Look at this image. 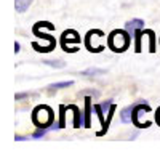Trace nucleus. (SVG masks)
Wrapping results in <instances>:
<instances>
[{
  "instance_id": "ddd939ff",
  "label": "nucleus",
  "mask_w": 160,
  "mask_h": 154,
  "mask_svg": "<svg viewBox=\"0 0 160 154\" xmlns=\"http://www.w3.org/2000/svg\"><path fill=\"white\" fill-rule=\"evenodd\" d=\"M82 74L83 75H88V77H93V75H102V74H106V71L104 69H96V68H90V69L83 71Z\"/></svg>"
},
{
  "instance_id": "1a4fd4ad",
  "label": "nucleus",
  "mask_w": 160,
  "mask_h": 154,
  "mask_svg": "<svg viewBox=\"0 0 160 154\" xmlns=\"http://www.w3.org/2000/svg\"><path fill=\"white\" fill-rule=\"evenodd\" d=\"M32 2L34 0H15V8H16L18 13H24L32 5Z\"/></svg>"
},
{
  "instance_id": "f8f14e48",
  "label": "nucleus",
  "mask_w": 160,
  "mask_h": 154,
  "mask_svg": "<svg viewBox=\"0 0 160 154\" xmlns=\"http://www.w3.org/2000/svg\"><path fill=\"white\" fill-rule=\"evenodd\" d=\"M48 130H53L51 125H50V127H38L37 130L32 133V138H42V136H45V135H47V132H48Z\"/></svg>"
},
{
  "instance_id": "f3484780",
  "label": "nucleus",
  "mask_w": 160,
  "mask_h": 154,
  "mask_svg": "<svg viewBox=\"0 0 160 154\" xmlns=\"http://www.w3.org/2000/svg\"><path fill=\"white\" fill-rule=\"evenodd\" d=\"M155 122L160 125V108L157 109V112H155Z\"/></svg>"
},
{
  "instance_id": "423d86ee",
  "label": "nucleus",
  "mask_w": 160,
  "mask_h": 154,
  "mask_svg": "<svg viewBox=\"0 0 160 154\" xmlns=\"http://www.w3.org/2000/svg\"><path fill=\"white\" fill-rule=\"evenodd\" d=\"M68 108L74 111V127L75 128L85 127V112H82L80 108H77L75 105H68Z\"/></svg>"
},
{
  "instance_id": "f03ea898",
  "label": "nucleus",
  "mask_w": 160,
  "mask_h": 154,
  "mask_svg": "<svg viewBox=\"0 0 160 154\" xmlns=\"http://www.w3.org/2000/svg\"><path fill=\"white\" fill-rule=\"evenodd\" d=\"M32 122L37 127H50L55 122V116H53V109L47 105H40L32 111Z\"/></svg>"
},
{
  "instance_id": "2eb2a0df",
  "label": "nucleus",
  "mask_w": 160,
  "mask_h": 154,
  "mask_svg": "<svg viewBox=\"0 0 160 154\" xmlns=\"http://www.w3.org/2000/svg\"><path fill=\"white\" fill-rule=\"evenodd\" d=\"M47 66H51V68H58V69H61V68H64L66 66V63L64 61H50V59H47V61H43Z\"/></svg>"
},
{
  "instance_id": "f257e3e1",
  "label": "nucleus",
  "mask_w": 160,
  "mask_h": 154,
  "mask_svg": "<svg viewBox=\"0 0 160 154\" xmlns=\"http://www.w3.org/2000/svg\"><path fill=\"white\" fill-rule=\"evenodd\" d=\"M131 44V35L123 29V31H120V29H115L109 34L108 37V47L115 51V53H122V51L128 50Z\"/></svg>"
},
{
  "instance_id": "20e7f679",
  "label": "nucleus",
  "mask_w": 160,
  "mask_h": 154,
  "mask_svg": "<svg viewBox=\"0 0 160 154\" xmlns=\"http://www.w3.org/2000/svg\"><path fill=\"white\" fill-rule=\"evenodd\" d=\"M99 37H106V35H104L102 31H98V29H93V31H90V32L87 34L85 45H87V48L91 51V53H99V51L104 50V45H95V44H93V42H95L96 38H99Z\"/></svg>"
},
{
  "instance_id": "7ed1b4c3",
  "label": "nucleus",
  "mask_w": 160,
  "mask_h": 154,
  "mask_svg": "<svg viewBox=\"0 0 160 154\" xmlns=\"http://www.w3.org/2000/svg\"><path fill=\"white\" fill-rule=\"evenodd\" d=\"M61 44H62V48L66 50V51H69V53H74V51H77V48L75 47H71V44H80V35L75 32V31H72V29H69V31H66V32H62V35H61Z\"/></svg>"
},
{
  "instance_id": "dca6fc26",
  "label": "nucleus",
  "mask_w": 160,
  "mask_h": 154,
  "mask_svg": "<svg viewBox=\"0 0 160 154\" xmlns=\"http://www.w3.org/2000/svg\"><path fill=\"white\" fill-rule=\"evenodd\" d=\"M31 93H16V100H22V98H26V96H29Z\"/></svg>"
},
{
  "instance_id": "9b49d317",
  "label": "nucleus",
  "mask_w": 160,
  "mask_h": 154,
  "mask_svg": "<svg viewBox=\"0 0 160 154\" xmlns=\"http://www.w3.org/2000/svg\"><path fill=\"white\" fill-rule=\"evenodd\" d=\"M69 108L66 106V105H61L59 106V128H64L66 127V111H68Z\"/></svg>"
},
{
  "instance_id": "6e6552de",
  "label": "nucleus",
  "mask_w": 160,
  "mask_h": 154,
  "mask_svg": "<svg viewBox=\"0 0 160 154\" xmlns=\"http://www.w3.org/2000/svg\"><path fill=\"white\" fill-rule=\"evenodd\" d=\"M91 98L85 100V128L91 127Z\"/></svg>"
},
{
  "instance_id": "39448f33",
  "label": "nucleus",
  "mask_w": 160,
  "mask_h": 154,
  "mask_svg": "<svg viewBox=\"0 0 160 154\" xmlns=\"http://www.w3.org/2000/svg\"><path fill=\"white\" fill-rule=\"evenodd\" d=\"M141 29H144V21H142V19L135 18V19H130V21L125 23V31H127L131 37H135L136 32L141 31Z\"/></svg>"
},
{
  "instance_id": "0eeeda50",
  "label": "nucleus",
  "mask_w": 160,
  "mask_h": 154,
  "mask_svg": "<svg viewBox=\"0 0 160 154\" xmlns=\"http://www.w3.org/2000/svg\"><path fill=\"white\" fill-rule=\"evenodd\" d=\"M133 106L135 105L127 106V108L122 109V112H120V119H122L123 124H131V121H133Z\"/></svg>"
},
{
  "instance_id": "a211bd4d",
  "label": "nucleus",
  "mask_w": 160,
  "mask_h": 154,
  "mask_svg": "<svg viewBox=\"0 0 160 154\" xmlns=\"http://www.w3.org/2000/svg\"><path fill=\"white\" fill-rule=\"evenodd\" d=\"M15 140H18V141H24V140H29V136H21V135H16V136H15Z\"/></svg>"
},
{
  "instance_id": "4468645a",
  "label": "nucleus",
  "mask_w": 160,
  "mask_h": 154,
  "mask_svg": "<svg viewBox=\"0 0 160 154\" xmlns=\"http://www.w3.org/2000/svg\"><path fill=\"white\" fill-rule=\"evenodd\" d=\"M144 32L149 35V51L154 53L155 51V34H154V31H144Z\"/></svg>"
},
{
  "instance_id": "aec40b11",
  "label": "nucleus",
  "mask_w": 160,
  "mask_h": 154,
  "mask_svg": "<svg viewBox=\"0 0 160 154\" xmlns=\"http://www.w3.org/2000/svg\"><path fill=\"white\" fill-rule=\"evenodd\" d=\"M83 93H87V95H93V96H98V95H99L98 92H83Z\"/></svg>"
},
{
  "instance_id": "9d476101",
  "label": "nucleus",
  "mask_w": 160,
  "mask_h": 154,
  "mask_svg": "<svg viewBox=\"0 0 160 154\" xmlns=\"http://www.w3.org/2000/svg\"><path fill=\"white\" fill-rule=\"evenodd\" d=\"M71 85H74L72 80H68V82H56V84L48 85V92H53V90H59V88H68V87H71Z\"/></svg>"
},
{
  "instance_id": "6ab92c4d",
  "label": "nucleus",
  "mask_w": 160,
  "mask_h": 154,
  "mask_svg": "<svg viewBox=\"0 0 160 154\" xmlns=\"http://www.w3.org/2000/svg\"><path fill=\"white\" fill-rule=\"evenodd\" d=\"M19 48H21V45H19L18 42H15V53H18V51H19Z\"/></svg>"
}]
</instances>
